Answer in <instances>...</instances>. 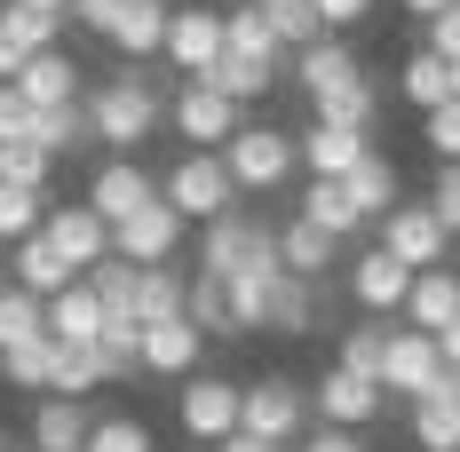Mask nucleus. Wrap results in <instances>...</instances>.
Returning <instances> with one entry per match:
<instances>
[{
    "mask_svg": "<svg viewBox=\"0 0 460 452\" xmlns=\"http://www.w3.org/2000/svg\"><path fill=\"white\" fill-rule=\"evenodd\" d=\"M88 128H95V143H143L159 128V88L136 80V64H119V72L88 95Z\"/></svg>",
    "mask_w": 460,
    "mask_h": 452,
    "instance_id": "1",
    "label": "nucleus"
},
{
    "mask_svg": "<svg viewBox=\"0 0 460 452\" xmlns=\"http://www.w3.org/2000/svg\"><path fill=\"white\" fill-rule=\"evenodd\" d=\"M159 199H167L175 215H199V223H215V215H230L238 182H230L223 151H183V159L167 167V182H159Z\"/></svg>",
    "mask_w": 460,
    "mask_h": 452,
    "instance_id": "2",
    "label": "nucleus"
},
{
    "mask_svg": "<svg viewBox=\"0 0 460 452\" xmlns=\"http://www.w3.org/2000/svg\"><path fill=\"white\" fill-rule=\"evenodd\" d=\"M294 159H302V143L286 136V128H238L223 143V167L238 191H278V182L294 175Z\"/></svg>",
    "mask_w": 460,
    "mask_h": 452,
    "instance_id": "3",
    "label": "nucleus"
},
{
    "mask_svg": "<svg viewBox=\"0 0 460 452\" xmlns=\"http://www.w3.org/2000/svg\"><path fill=\"white\" fill-rule=\"evenodd\" d=\"M278 230L262 223V215H246V207H230V215H215L207 223V238H199V270L207 278H238L254 254H270Z\"/></svg>",
    "mask_w": 460,
    "mask_h": 452,
    "instance_id": "4",
    "label": "nucleus"
},
{
    "mask_svg": "<svg viewBox=\"0 0 460 452\" xmlns=\"http://www.w3.org/2000/svg\"><path fill=\"white\" fill-rule=\"evenodd\" d=\"M238 421H246V389L238 381H223V373H190L183 381V437L223 445V437H238Z\"/></svg>",
    "mask_w": 460,
    "mask_h": 452,
    "instance_id": "5",
    "label": "nucleus"
},
{
    "mask_svg": "<svg viewBox=\"0 0 460 452\" xmlns=\"http://www.w3.org/2000/svg\"><path fill=\"white\" fill-rule=\"evenodd\" d=\"M445 373H453V365H445V341H437V333H420V325L389 333V358H381V389H389V397H429Z\"/></svg>",
    "mask_w": 460,
    "mask_h": 452,
    "instance_id": "6",
    "label": "nucleus"
},
{
    "mask_svg": "<svg viewBox=\"0 0 460 452\" xmlns=\"http://www.w3.org/2000/svg\"><path fill=\"white\" fill-rule=\"evenodd\" d=\"M445 238H453V230H445V215H437L429 199H420V207L397 199V207L381 215V246H389L397 262H413V270H445Z\"/></svg>",
    "mask_w": 460,
    "mask_h": 452,
    "instance_id": "7",
    "label": "nucleus"
},
{
    "mask_svg": "<svg viewBox=\"0 0 460 452\" xmlns=\"http://www.w3.org/2000/svg\"><path fill=\"white\" fill-rule=\"evenodd\" d=\"M238 429H254V437H270V445H294L302 429H310V397L286 381V373H262L254 389H246V421Z\"/></svg>",
    "mask_w": 460,
    "mask_h": 452,
    "instance_id": "8",
    "label": "nucleus"
},
{
    "mask_svg": "<svg viewBox=\"0 0 460 452\" xmlns=\"http://www.w3.org/2000/svg\"><path fill=\"white\" fill-rule=\"evenodd\" d=\"M167 56H175V72H183V80H207V72L230 56L223 8H175V24H167Z\"/></svg>",
    "mask_w": 460,
    "mask_h": 452,
    "instance_id": "9",
    "label": "nucleus"
},
{
    "mask_svg": "<svg viewBox=\"0 0 460 452\" xmlns=\"http://www.w3.org/2000/svg\"><path fill=\"white\" fill-rule=\"evenodd\" d=\"M175 246H183V215L159 199V207H143L128 223L111 230V254L119 262H136V270H159V262H175Z\"/></svg>",
    "mask_w": 460,
    "mask_h": 452,
    "instance_id": "10",
    "label": "nucleus"
},
{
    "mask_svg": "<svg viewBox=\"0 0 460 452\" xmlns=\"http://www.w3.org/2000/svg\"><path fill=\"white\" fill-rule=\"evenodd\" d=\"M48 246H56L72 270H95V262H111V223L95 215L88 199H80V207H48Z\"/></svg>",
    "mask_w": 460,
    "mask_h": 452,
    "instance_id": "11",
    "label": "nucleus"
},
{
    "mask_svg": "<svg viewBox=\"0 0 460 452\" xmlns=\"http://www.w3.org/2000/svg\"><path fill=\"white\" fill-rule=\"evenodd\" d=\"M88 207H95V215H103L111 230H119L128 215H143V207H159V182L143 175L136 159H103V167H95V182H88Z\"/></svg>",
    "mask_w": 460,
    "mask_h": 452,
    "instance_id": "12",
    "label": "nucleus"
},
{
    "mask_svg": "<svg viewBox=\"0 0 460 452\" xmlns=\"http://www.w3.org/2000/svg\"><path fill=\"white\" fill-rule=\"evenodd\" d=\"M413 262H397V254H389V246H373V254H358V262H349V294H358V310H405V302H413Z\"/></svg>",
    "mask_w": 460,
    "mask_h": 452,
    "instance_id": "13",
    "label": "nucleus"
},
{
    "mask_svg": "<svg viewBox=\"0 0 460 452\" xmlns=\"http://www.w3.org/2000/svg\"><path fill=\"white\" fill-rule=\"evenodd\" d=\"M175 136L199 143V151H215V143L238 136V103H230V95H215L207 80H183V95H175Z\"/></svg>",
    "mask_w": 460,
    "mask_h": 452,
    "instance_id": "14",
    "label": "nucleus"
},
{
    "mask_svg": "<svg viewBox=\"0 0 460 452\" xmlns=\"http://www.w3.org/2000/svg\"><path fill=\"white\" fill-rule=\"evenodd\" d=\"M199 350H207V325H199V317H159V325H143V373L190 381Z\"/></svg>",
    "mask_w": 460,
    "mask_h": 452,
    "instance_id": "15",
    "label": "nucleus"
},
{
    "mask_svg": "<svg viewBox=\"0 0 460 452\" xmlns=\"http://www.w3.org/2000/svg\"><path fill=\"white\" fill-rule=\"evenodd\" d=\"M381 397H389L381 381L349 373V365H333V373L318 381V421H325V429H366L373 412H381Z\"/></svg>",
    "mask_w": 460,
    "mask_h": 452,
    "instance_id": "16",
    "label": "nucleus"
},
{
    "mask_svg": "<svg viewBox=\"0 0 460 452\" xmlns=\"http://www.w3.org/2000/svg\"><path fill=\"white\" fill-rule=\"evenodd\" d=\"M103 294H95V286H64V294H56V302H48V333H56V341H64V350H95V341H103Z\"/></svg>",
    "mask_w": 460,
    "mask_h": 452,
    "instance_id": "17",
    "label": "nucleus"
},
{
    "mask_svg": "<svg viewBox=\"0 0 460 452\" xmlns=\"http://www.w3.org/2000/svg\"><path fill=\"white\" fill-rule=\"evenodd\" d=\"M95 421H88V397H40L32 412V452H88Z\"/></svg>",
    "mask_w": 460,
    "mask_h": 452,
    "instance_id": "18",
    "label": "nucleus"
},
{
    "mask_svg": "<svg viewBox=\"0 0 460 452\" xmlns=\"http://www.w3.org/2000/svg\"><path fill=\"white\" fill-rule=\"evenodd\" d=\"M413 445L420 452H460V389H453V373H445L429 397H413Z\"/></svg>",
    "mask_w": 460,
    "mask_h": 452,
    "instance_id": "19",
    "label": "nucleus"
},
{
    "mask_svg": "<svg viewBox=\"0 0 460 452\" xmlns=\"http://www.w3.org/2000/svg\"><path fill=\"white\" fill-rule=\"evenodd\" d=\"M366 151H373V136H358V128H325V120H310V136H302V159H310V175H325V182H341Z\"/></svg>",
    "mask_w": 460,
    "mask_h": 452,
    "instance_id": "20",
    "label": "nucleus"
},
{
    "mask_svg": "<svg viewBox=\"0 0 460 452\" xmlns=\"http://www.w3.org/2000/svg\"><path fill=\"white\" fill-rule=\"evenodd\" d=\"M167 24H175V8H159V0H128V16H119V64H143V56H167Z\"/></svg>",
    "mask_w": 460,
    "mask_h": 452,
    "instance_id": "21",
    "label": "nucleus"
},
{
    "mask_svg": "<svg viewBox=\"0 0 460 452\" xmlns=\"http://www.w3.org/2000/svg\"><path fill=\"white\" fill-rule=\"evenodd\" d=\"M8 88H24V95H32V103H40V111H64V103L80 95V64L48 48V56H32V64H24V72H16Z\"/></svg>",
    "mask_w": 460,
    "mask_h": 452,
    "instance_id": "22",
    "label": "nucleus"
},
{
    "mask_svg": "<svg viewBox=\"0 0 460 452\" xmlns=\"http://www.w3.org/2000/svg\"><path fill=\"white\" fill-rule=\"evenodd\" d=\"M278 254H286V270H294V278H325V270H333V254H341V238L318 230L310 215H294V223L278 230Z\"/></svg>",
    "mask_w": 460,
    "mask_h": 452,
    "instance_id": "23",
    "label": "nucleus"
},
{
    "mask_svg": "<svg viewBox=\"0 0 460 452\" xmlns=\"http://www.w3.org/2000/svg\"><path fill=\"white\" fill-rule=\"evenodd\" d=\"M405 317H413L420 333H445L460 317V270H420L413 278V302H405Z\"/></svg>",
    "mask_w": 460,
    "mask_h": 452,
    "instance_id": "24",
    "label": "nucleus"
},
{
    "mask_svg": "<svg viewBox=\"0 0 460 452\" xmlns=\"http://www.w3.org/2000/svg\"><path fill=\"white\" fill-rule=\"evenodd\" d=\"M16 286L40 294V302H56V294L72 286V262L48 246V230H40V238H16Z\"/></svg>",
    "mask_w": 460,
    "mask_h": 452,
    "instance_id": "25",
    "label": "nucleus"
},
{
    "mask_svg": "<svg viewBox=\"0 0 460 452\" xmlns=\"http://www.w3.org/2000/svg\"><path fill=\"white\" fill-rule=\"evenodd\" d=\"M397 95H405V103H413L420 120H429V111H437V103H453V64H445V56H437V48H420L413 64H405V72H397Z\"/></svg>",
    "mask_w": 460,
    "mask_h": 452,
    "instance_id": "26",
    "label": "nucleus"
},
{
    "mask_svg": "<svg viewBox=\"0 0 460 452\" xmlns=\"http://www.w3.org/2000/svg\"><path fill=\"white\" fill-rule=\"evenodd\" d=\"M223 32H230V56H254V64H278V24L270 8H254V0H238V8H223Z\"/></svg>",
    "mask_w": 460,
    "mask_h": 452,
    "instance_id": "27",
    "label": "nucleus"
},
{
    "mask_svg": "<svg viewBox=\"0 0 460 452\" xmlns=\"http://www.w3.org/2000/svg\"><path fill=\"white\" fill-rule=\"evenodd\" d=\"M302 215L318 230H333V238H349V230L366 223L358 215V199H349V182H325V175H310V191H302Z\"/></svg>",
    "mask_w": 460,
    "mask_h": 452,
    "instance_id": "28",
    "label": "nucleus"
},
{
    "mask_svg": "<svg viewBox=\"0 0 460 452\" xmlns=\"http://www.w3.org/2000/svg\"><path fill=\"white\" fill-rule=\"evenodd\" d=\"M136 317L143 325H159V317H190V278L183 270H143V294H136Z\"/></svg>",
    "mask_w": 460,
    "mask_h": 452,
    "instance_id": "29",
    "label": "nucleus"
},
{
    "mask_svg": "<svg viewBox=\"0 0 460 452\" xmlns=\"http://www.w3.org/2000/svg\"><path fill=\"white\" fill-rule=\"evenodd\" d=\"M358 80V56L341 40H318V48H302V88H310V103L318 95H333V88H349Z\"/></svg>",
    "mask_w": 460,
    "mask_h": 452,
    "instance_id": "30",
    "label": "nucleus"
},
{
    "mask_svg": "<svg viewBox=\"0 0 460 452\" xmlns=\"http://www.w3.org/2000/svg\"><path fill=\"white\" fill-rule=\"evenodd\" d=\"M341 182H349L358 215H389V207H397V167H389L381 151H366V159H358V167H349Z\"/></svg>",
    "mask_w": 460,
    "mask_h": 452,
    "instance_id": "31",
    "label": "nucleus"
},
{
    "mask_svg": "<svg viewBox=\"0 0 460 452\" xmlns=\"http://www.w3.org/2000/svg\"><path fill=\"white\" fill-rule=\"evenodd\" d=\"M40 333H48V302H40V294H24V286L8 278V294H0V350L40 341Z\"/></svg>",
    "mask_w": 460,
    "mask_h": 452,
    "instance_id": "32",
    "label": "nucleus"
},
{
    "mask_svg": "<svg viewBox=\"0 0 460 452\" xmlns=\"http://www.w3.org/2000/svg\"><path fill=\"white\" fill-rule=\"evenodd\" d=\"M318 325V278H278V302H270V333H310Z\"/></svg>",
    "mask_w": 460,
    "mask_h": 452,
    "instance_id": "33",
    "label": "nucleus"
},
{
    "mask_svg": "<svg viewBox=\"0 0 460 452\" xmlns=\"http://www.w3.org/2000/svg\"><path fill=\"white\" fill-rule=\"evenodd\" d=\"M95 381H111L103 350H64V341H56V373H48V397H88Z\"/></svg>",
    "mask_w": 460,
    "mask_h": 452,
    "instance_id": "34",
    "label": "nucleus"
},
{
    "mask_svg": "<svg viewBox=\"0 0 460 452\" xmlns=\"http://www.w3.org/2000/svg\"><path fill=\"white\" fill-rule=\"evenodd\" d=\"M0 373H8L16 389L48 397V373H56V333H40V341H16V350H0Z\"/></svg>",
    "mask_w": 460,
    "mask_h": 452,
    "instance_id": "35",
    "label": "nucleus"
},
{
    "mask_svg": "<svg viewBox=\"0 0 460 452\" xmlns=\"http://www.w3.org/2000/svg\"><path fill=\"white\" fill-rule=\"evenodd\" d=\"M310 111H318L325 128H358V136H366V128H373V111H381V95H373L366 80H349V88H333V95H318V103H310Z\"/></svg>",
    "mask_w": 460,
    "mask_h": 452,
    "instance_id": "36",
    "label": "nucleus"
},
{
    "mask_svg": "<svg viewBox=\"0 0 460 452\" xmlns=\"http://www.w3.org/2000/svg\"><path fill=\"white\" fill-rule=\"evenodd\" d=\"M0 32L24 48V56H48V48H56V32H64V16H40V8L8 0V8H0Z\"/></svg>",
    "mask_w": 460,
    "mask_h": 452,
    "instance_id": "37",
    "label": "nucleus"
},
{
    "mask_svg": "<svg viewBox=\"0 0 460 452\" xmlns=\"http://www.w3.org/2000/svg\"><path fill=\"white\" fill-rule=\"evenodd\" d=\"M207 88L230 95V103H254V95H270V64H254V56H223V64L207 72Z\"/></svg>",
    "mask_w": 460,
    "mask_h": 452,
    "instance_id": "38",
    "label": "nucleus"
},
{
    "mask_svg": "<svg viewBox=\"0 0 460 452\" xmlns=\"http://www.w3.org/2000/svg\"><path fill=\"white\" fill-rule=\"evenodd\" d=\"M40 230H48V199L0 182V238H40Z\"/></svg>",
    "mask_w": 460,
    "mask_h": 452,
    "instance_id": "39",
    "label": "nucleus"
},
{
    "mask_svg": "<svg viewBox=\"0 0 460 452\" xmlns=\"http://www.w3.org/2000/svg\"><path fill=\"white\" fill-rule=\"evenodd\" d=\"M95 350H103V365H111V373L143 365V317H136V310H111V317H103V341H95Z\"/></svg>",
    "mask_w": 460,
    "mask_h": 452,
    "instance_id": "40",
    "label": "nucleus"
},
{
    "mask_svg": "<svg viewBox=\"0 0 460 452\" xmlns=\"http://www.w3.org/2000/svg\"><path fill=\"white\" fill-rule=\"evenodd\" d=\"M80 136H95L80 103H64V111H40V120H32V143H40V151H56V159H64V151H80Z\"/></svg>",
    "mask_w": 460,
    "mask_h": 452,
    "instance_id": "41",
    "label": "nucleus"
},
{
    "mask_svg": "<svg viewBox=\"0 0 460 452\" xmlns=\"http://www.w3.org/2000/svg\"><path fill=\"white\" fill-rule=\"evenodd\" d=\"M48 167H56V151H40V143H0V182H16V191H40Z\"/></svg>",
    "mask_w": 460,
    "mask_h": 452,
    "instance_id": "42",
    "label": "nucleus"
},
{
    "mask_svg": "<svg viewBox=\"0 0 460 452\" xmlns=\"http://www.w3.org/2000/svg\"><path fill=\"white\" fill-rule=\"evenodd\" d=\"M88 286L103 294V310H136V294H143V270L111 254V262H95V270H88Z\"/></svg>",
    "mask_w": 460,
    "mask_h": 452,
    "instance_id": "43",
    "label": "nucleus"
},
{
    "mask_svg": "<svg viewBox=\"0 0 460 452\" xmlns=\"http://www.w3.org/2000/svg\"><path fill=\"white\" fill-rule=\"evenodd\" d=\"M270 24H278V40H286V48H318L325 40L318 0H286V8H270Z\"/></svg>",
    "mask_w": 460,
    "mask_h": 452,
    "instance_id": "44",
    "label": "nucleus"
},
{
    "mask_svg": "<svg viewBox=\"0 0 460 452\" xmlns=\"http://www.w3.org/2000/svg\"><path fill=\"white\" fill-rule=\"evenodd\" d=\"M381 358H389V333H381V325H349V333H341V365H349V373L381 381Z\"/></svg>",
    "mask_w": 460,
    "mask_h": 452,
    "instance_id": "45",
    "label": "nucleus"
},
{
    "mask_svg": "<svg viewBox=\"0 0 460 452\" xmlns=\"http://www.w3.org/2000/svg\"><path fill=\"white\" fill-rule=\"evenodd\" d=\"M190 317L207 325V333H230V278H190Z\"/></svg>",
    "mask_w": 460,
    "mask_h": 452,
    "instance_id": "46",
    "label": "nucleus"
},
{
    "mask_svg": "<svg viewBox=\"0 0 460 452\" xmlns=\"http://www.w3.org/2000/svg\"><path fill=\"white\" fill-rule=\"evenodd\" d=\"M420 143L437 151V167H453V159H460V95H453V103H437V111L420 120Z\"/></svg>",
    "mask_w": 460,
    "mask_h": 452,
    "instance_id": "47",
    "label": "nucleus"
},
{
    "mask_svg": "<svg viewBox=\"0 0 460 452\" xmlns=\"http://www.w3.org/2000/svg\"><path fill=\"white\" fill-rule=\"evenodd\" d=\"M32 120H40V103L0 80V143H32Z\"/></svg>",
    "mask_w": 460,
    "mask_h": 452,
    "instance_id": "48",
    "label": "nucleus"
},
{
    "mask_svg": "<svg viewBox=\"0 0 460 452\" xmlns=\"http://www.w3.org/2000/svg\"><path fill=\"white\" fill-rule=\"evenodd\" d=\"M88 452H151V429L143 421H95V437H88Z\"/></svg>",
    "mask_w": 460,
    "mask_h": 452,
    "instance_id": "49",
    "label": "nucleus"
},
{
    "mask_svg": "<svg viewBox=\"0 0 460 452\" xmlns=\"http://www.w3.org/2000/svg\"><path fill=\"white\" fill-rule=\"evenodd\" d=\"M429 207H437V215H445V230L460 238V159H453V167H437V191H429Z\"/></svg>",
    "mask_w": 460,
    "mask_h": 452,
    "instance_id": "50",
    "label": "nucleus"
},
{
    "mask_svg": "<svg viewBox=\"0 0 460 452\" xmlns=\"http://www.w3.org/2000/svg\"><path fill=\"white\" fill-rule=\"evenodd\" d=\"M72 16H80L88 32H103V40H111V32H119V16H128V0H72Z\"/></svg>",
    "mask_w": 460,
    "mask_h": 452,
    "instance_id": "51",
    "label": "nucleus"
},
{
    "mask_svg": "<svg viewBox=\"0 0 460 452\" xmlns=\"http://www.w3.org/2000/svg\"><path fill=\"white\" fill-rule=\"evenodd\" d=\"M429 48H437L445 64H460V0L445 8V16H437V24H429Z\"/></svg>",
    "mask_w": 460,
    "mask_h": 452,
    "instance_id": "52",
    "label": "nucleus"
},
{
    "mask_svg": "<svg viewBox=\"0 0 460 452\" xmlns=\"http://www.w3.org/2000/svg\"><path fill=\"white\" fill-rule=\"evenodd\" d=\"M318 16H325V32H341V24H366L373 0H318Z\"/></svg>",
    "mask_w": 460,
    "mask_h": 452,
    "instance_id": "53",
    "label": "nucleus"
},
{
    "mask_svg": "<svg viewBox=\"0 0 460 452\" xmlns=\"http://www.w3.org/2000/svg\"><path fill=\"white\" fill-rule=\"evenodd\" d=\"M302 452H366V445H358V429H318Z\"/></svg>",
    "mask_w": 460,
    "mask_h": 452,
    "instance_id": "54",
    "label": "nucleus"
},
{
    "mask_svg": "<svg viewBox=\"0 0 460 452\" xmlns=\"http://www.w3.org/2000/svg\"><path fill=\"white\" fill-rule=\"evenodd\" d=\"M215 452H286V445H270V437H254V429H238V437H223Z\"/></svg>",
    "mask_w": 460,
    "mask_h": 452,
    "instance_id": "55",
    "label": "nucleus"
},
{
    "mask_svg": "<svg viewBox=\"0 0 460 452\" xmlns=\"http://www.w3.org/2000/svg\"><path fill=\"white\" fill-rule=\"evenodd\" d=\"M437 341H445V365H460V317L445 325V333H437Z\"/></svg>",
    "mask_w": 460,
    "mask_h": 452,
    "instance_id": "56",
    "label": "nucleus"
},
{
    "mask_svg": "<svg viewBox=\"0 0 460 452\" xmlns=\"http://www.w3.org/2000/svg\"><path fill=\"white\" fill-rule=\"evenodd\" d=\"M405 8H413V16H429V24H437V16H445V8H453V0H405Z\"/></svg>",
    "mask_w": 460,
    "mask_h": 452,
    "instance_id": "57",
    "label": "nucleus"
},
{
    "mask_svg": "<svg viewBox=\"0 0 460 452\" xmlns=\"http://www.w3.org/2000/svg\"><path fill=\"white\" fill-rule=\"evenodd\" d=\"M24 8H40V16H72V0H24Z\"/></svg>",
    "mask_w": 460,
    "mask_h": 452,
    "instance_id": "58",
    "label": "nucleus"
},
{
    "mask_svg": "<svg viewBox=\"0 0 460 452\" xmlns=\"http://www.w3.org/2000/svg\"><path fill=\"white\" fill-rule=\"evenodd\" d=\"M254 8H286V0H254Z\"/></svg>",
    "mask_w": 460,
    "mask_h": 452,
    "instance_id": "59",
    "label": "nucleus"
},
{
    "mask_svg": "<svg viewBox=\"0 0 460 452\" xmlns=\"http://www.w3.org/2000/svg\"><path fill=\"white\" fill-rule=\"evenodd\" d=\"M453 95H460V64H453Z\"/></svg>",
    "mask_w": 460,
    "mask_h": 452,
    "instance_id": "60",
    "label": "nucleus"
},
{
    "mask_svg": "<svg viewBox=\"0 0 460 452\" xmlns=\"http://www.w3.org/2000/svg\"><path fill=\"white\" fill-rule=\"evenodd\" d=\"M0 452H8V429H0Z\"/></svg>",
    "mask_w": 460,
    "mask_h": 452,
    "instance_id": "61",
    "label": "nucleus"
},
{
    "mask_svg": "<svg viewBox=\"0 0 460 452\" xmlns=\"http://www.w3.org/2000/svg\"><path fill=\"white\" fill-rule=\"evenodd\" d=\"M453 389H460V365H453Z\"/></svg>",
    "mask_w": 460,
    "mask_h": 452,
    "instance_id": "62",
    "label": "nucleus"
},
{
    "mask_svg": "<svg viewBox=\"0 0 460 452\" xmlns=\"http://www.w3.org/2000/svg\"><path fill=\"white\" fill-rule=\"evenodd\" d=\"M159 8H167V0H159Z\"/></svg>",
    "mask_w": 460,
    "mask_h": 452,
    "instance_id": "63",
    "label": "nucleus"
},
{
    "mask_svg": "<svg viewBox=\"0 0 460 452\" xmlns=\"http://www.w3.org/2000/svg\"><path fill=\"white\" fill-rule=\"evenodd\" d=\"M0 294H8V286H0Z\"/></svg>",
    "mask_w": 460,
    "mask_h": 452,
    "instance_id": "64",
    "label": "nucleus"
}]
</instances>
